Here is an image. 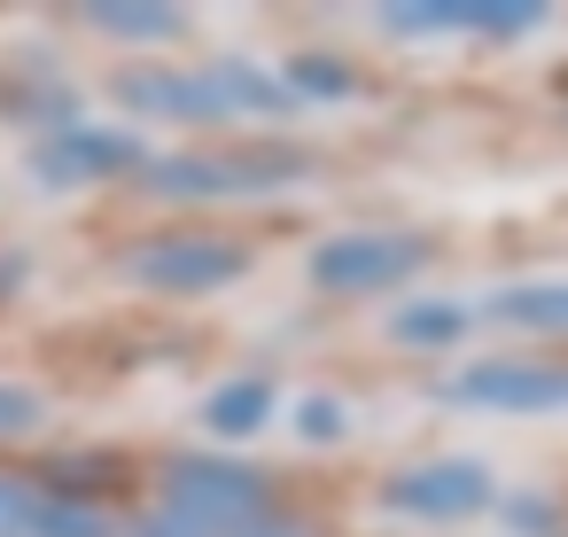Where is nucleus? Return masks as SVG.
<instances>
[{
  "label": "nucleus",
  "mask_w": 568,
  "mask_h": 537,
  "mask_svg": "<svg viewBox=\"0 0 568 537\" xmlns=\"http://www.w3.org/2000/svg\"><path fill=\"white\" fill-rule=\"evenodd\" d=\"M537 9H475V0H459V9H397L405 32H428V24H452V32H514Z\"/></svg>",
  "instance_id": "11"
},
{
  "label": "nucleus",
  "mask_w": 568,
  "mask_h": 537,
  "mask_svg": "<svg viewBox=\"0 0 568 537\" xmlns=\"http://www.w3.org/2000/svg\"><path fill=\"white\" fill-rule=\"evenodd\" d=\"M304 156H180V164H156V188L172 195H219V188H273V180H296Z\"/></svg>",
  "instance_id": "3"
},
{
  "label": "nucleus",
  "mask_w": 568,
  "mask_h": 537,
  "mask_svg": "<svg viewBox=\"0 0 568 537\" xmlns=\"http://www.w3.org/2000/svg\"><path fill=\"white\" fill-rule=\"evenodd\" d=\"M125 164H133V141L125 133H94V125L40 149V172L48 180H102V172H125Z\"/></svg>",
  "instance_id": "9"
},
{
  "label": "nucleus",
  "mask_w": 568,
  "mask_h": 537,
  "mask_svg": "<svg viewBox=\"0 0 568 537\" xmlns=\"http://www.w3.org/2000/svg\"><path fill=\"white\" fill-rule=\"evenodd\" d=\"M514 327H568V281H529V288H498L490 304Z\"/></svg>",
  "instance_id": "10"
},
{
  "label": "nucleus",
  "mask_w": 568,
  "mask_h": 537,
  "mask_svg": "<svg viewBox=\"0 0 568 537\" xmlns=\"http://www.w3.org/2000/svg\"><path fill=\"white\" fill-rule=\"evenodd\" d=\"M452 335H459V312L452 304H413L397 320V343H452Z\"/></svg>",
  "instance_id": "13"
},
{
  "label": "nucleus",
  "mask_w": 568,
  "mask_h": 537,
  "mask_svg": "<svg viewBox=\"0 0 568 537\" xmlns=\"http://www.w3.org/2000/svg\"><path fill=\"white\" fill-rule=\"evenodd\" d=\"M304 71V87H320V94H343V71L335 63H296Z\"/></svg>",
  "instance_id": "15"
},
{
  "label": "nucleus",
  "mask_w": 568,
  "mask_h": 537,
  "mask_svg": "<svg viewBox=\"0 0 568 537\" xmlns=\"http://www.w3.org/2000/svg\"><path fill=\"white\" fill-rule=\"evenodd\" d=\"M164 483H172V506L187 514H265V483L226 459H180Z\"/></svg>",
  "instance_id": "4"
},
{
  "label": "nucleus",
  "mask_w": 568,
  "mask_h": 537,
  "mask_svg": "<svg viewBox=\"0 0 568 537\" xmlns=\"http://www.w3.org/2000/svg\"><path fill=\"white\" fill-rule=\"evenodd\" d=\"M133 273H141L149 288H211V281H234L242 257H234L226 242H164V250H141Z\"/></svg>",
  "instance_id": "6"
},
{
  "label": "nucleus",
  "mask_w": 568,
  "mask_h": 537,
  "mask_svg": "<svg viewBox=\"0 0 568 537\" xmlns=\"http://www.w3.org/2000/svg\"><path fill=\"white\" fill-rule=\"evenodd\" d=\"M459 405H506V413H545V405H568V374L552 366H475L452 382Z\"/></svg>",
  "instance_id": "5"
},
{
  "label": "nucleus",
  "mask_w": 568,
  "mask_h": 537,
  "mask_svg": "<svg viewBox=\"0 0 568 537\" xmlns=\"http://www.w3.org/2000/svg\"><path fill=\"white\" fill-rule=\"evenodd\" d=\"M0 537H102L94 514H71V506H48L40 490L0 475Z\"/></svg>",
  "instance_id": "7"
},
{
  "label": "nucleus",
  "mask_w": 568,
  "mask_h": 537,
  "mask_svg": "<svg viewBox=\"0 0 568 537\" xmlns=\"http://www.w3.org/2000/svg\"><path fill=\"white\" fill-rule=\"evenodd\" d=\"M397 514H420V521H452V514H475L490 506V475L475 459H436V467H405L389 490H382Z\"/></svg>",
  "instance_id": "2"
},
{
  "label": "nucleus",
  "mask_w": 568,
  "mask_h": 537,
  "mask_svg": "<svg viewBox=\"0 0 568 537\" xmlns=\"http://www.w3.org/2000/svg\"><path fill=\"white\" fill-rule=\"evenodd\" d=\"M413 265H420V242H405V234H335V242L312 250L320 288H382Z\"/></svg>",
  "instance_id": "1"
},
{
  "label": "nucleus",
  "mask_w": 568,
  "mask_h": 537,
  "mask_svg": "<svg viewBox=\"0 0 568 537\" xmlns=\"http://www.w3.org/2000/svg\"><path fill=\"white\" fill-rule=\"evenodd\" d=\"M32 421H40V405H32V397L0 389V428H32Z\"/></svg>",
  "instance_id": "14"
},
{
  "label": "nucleus",
  "mask_w": 568,
  "mask_h": 537,
  "mask_svg": "<svg viewBox=\"0 0 568 537\" xmlns=\"http://www.w3.org/2000/svg\"><path fill=\"white\" fill-rule=\"evenodd\" d=\"M265 405H273V389H265V382H234L226 397H211V428H219V436H242V428H257V421H265Z\"/></svg>",
  "instance_id": "12"
},
{
  "label": "nucleus",
  "mask_w": 568,
  "mask_h": 537,
  "mask_svg": "<svg viewBox=\"0 0 568 537\" xmlns=\"http://www.w3.org/2000/svg\"><path fill=\"white\" fill-rule=\"evenodd\" d=\"M133 537H312V529L281 521L273 506H265V514H187V506H164V514L141 521Z\"/></svg>",
  "instance_id": "8"
}]
</instances>
